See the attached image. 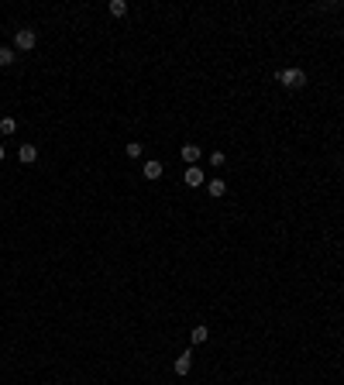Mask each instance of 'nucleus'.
<instances>
[{
  "label": "nucleus",
  "instance_id": "423d86ee",
  "mask_svg": "<svg viewBox=\"0 0 344 385\" xmlns=\"http://www.w3.org/2000/svg\"><path fill=\"white\" fill-rule=\"evenodd\" d=\"M207 192H210L213 200H220V196L227 192V182H224V179H213V182H207Z\"/></svg>",
  "mask_w": 344,
  "mask_h": 385
},
{
  "label": "nucleus",
  "instance_id": "0eeeda50",
  "mask_svg": "<svg viewBox=\"0 0 344 385\" xmlns=\"http://www.w3.org/2000/svg\"><path fill=\"white\" fill-rule=\"evenodd\" d=\"M183 162L196 165V162H200V145H183Z\"/></svg>",
  "mask_w": 344,
  "mask_h": 385
},
{
  "label": "nucleus",
  "instance_id": "20e7f679",
  "mask_svg": "<svg viewBox=\"0 0 344 385\" xmlns=\"http://www.w3.org/2000/svg\"><path fill=\"white\" fill-rule=\"evenodd\" d=\"M190 368H193V354H190V351H183V354L176 358L172 371H176V375H190Z\"/></svg>",
  "mask_w": 344,
  "mask_h": 385
},
{
  "label": "nucleus",
  "instance_id": "9b49d317",
  "mask_svg": "<svg viewBox=\"0 0 344 385\" xmlns=\"http://www.w3.org/2000/svg\"><path fill=\"white\" fill-rule=\"evenodd\" d=\"M207 337H210V330L203 327V324H200V327H196V330H193V334H190V341H193V344H203Z\"/></svg>",
  "mask_w": 344,
  "mask_h": 385
},
{
  "label": "nucleus",
  "instance_id": "1a4fd4ad",
  "mask_svg": "<svg viewBox=\"0 0 344 385\" xmlns=\"http://www.w3.org/2000/svg\"><path fill=\"white\" fill-rule=\"evenodd\" d=\"M107 11H110L114 18H124V14H128V4H124V0H110V4H107Z\"/></svg>",
  "mask_w": 344,
  "mask_h": 385
},
{
  "label": "nucleus",
  "instance_id": "f03ea898",
  "mask_svg": "<svg viewBox=\"0 0 344 385\" xmlns=\"http://www.w3.org/2000/svg\"><path fill=\"white\" fill-rule=\"evenodd\" d=\"M35 41H38V35H35L31 28H21L18 35H14V45H18L21 52H31V48H35Z\"/></svg>",
  "mask_w": 344,
  "mask_h": 385
},
{
  "label": "nucleus",
  "instance_id": "f257e3e1",
  "mask_svg": "<svg viewBox=\"0 0 344 385\" xmlns=\"http://www.w3.org/2000/svg\"><path fill=\"white\" fill-rule=\"evenodd\" d=\"M275 79H279L286 90H303L306 83H310L303 69H279V73H275Z\"/></svg>",
  "mask_w": 344,
  "mask_h": 385
},
{
  "label": "nucleus",
  "instance_id": "ddd939ff",
  "mask_svg": "<svg viewBox=\"0 0 344 385\" xmlns=\"http://www.w3.org/2000/svg\"><path fill=\"white\" fill-rule=\"evenodd\" d=\"M124 152H128V158H138V155H141V145H138V141H131Z\"/></svg>",
  "mask_w": 344,
  "mask_h": 385
},
{
  "label": "nucleus",
  "instance_id": "2eb2a0df",
  "mask_svg": "<svg viewBox=\"0 0 344 385\" xmlns=\"http://www.w3.org/2000/svg\"><path fill=\"white\" fill-rule=\"evenodd\" d=\"M4 158H7V152H4V145H0V162H4Z\"/></svg>",
  "mask_w": 344,
  "mask_h": 385
},
{
  "label": "nucleus",
  "instance_id": "39448f33",
  "mask_svg": "<svg viewBox=\"0 0 344 385\" xmlns=\"http://www.w3.org/2000/svg\"><path fill=\"white\" fill-rule=\"evenodd\" d=\"M18 158H21V165H31V162L38 158V148H35V145H21Z\"/></svg>",
  "mask_w": 344,
  "mask_h": 385
},
{
  "label": "nucleus",
  "instance_id": "f8f14e48",
  "mask_svg": "<svg viewBox=\"0 0 344 385\" xmlns=\"http://www.w3.org/2000/svg\"><path fill=\"white\" fill-rule=\"evenodd\" d=\"M11 62H14V52L7 45H0V66H11Z\"/></svg>",
  "mask_w": 344,
  "mask_h": 385
},
{
  "label": "nucleus",
  "instance_id": "9d476101",
  "mask_svg": "<svg viewBox=\"0 0 344 385\" xmlns=\"http://www.w3.org/2000/svg\"><path fill=\"white\" fill-rule=\"evenodd\" d=\"M18 131V120L14 117H0V135H14Z\"/></svg>",
  "mask_w": 344,
  "mask_h": 385
},
{
  "label": "nucleus",
  "instance_id": "4468645a",
  "mask_svg": "<svg viewBox=\"0 0 344 385\" xmlns=\"http://www.w3.org/2000/svg\"><path fill=\"white\" fill-rule=\"evenodd\" d=\"M224 162H227V158H224V152H213V155H210V165H217V169H220Z\"/></svg>",
  "mask_w": 344,
  "mask_h": 385
},
{
  "label": "nucleus",
  "instance_id": "6e6552de",
  "mask_svg": "<svg viewBox=\"0 0 344 385\" xmlns=\"http://www.w3.org/2000/svg\"><path fill=\"white\" fill-rule=\"evenodd\" d=\"M158 175H162V162H145V179H148V182H155V179H158Z\"/></svg>",
  "mask_w": 344,
  "mask_h": 385
},
{
  "label": "nucleus",
  "instance_id": "7ed1b4c3",
  "mask_svg": "<svg viewBox=\"0 0 344 385\" xmlns=\"http://www.w3.org/2000/svg\"><path fill=\"white\" fill-rule=\"evenodd\" d=\"M183 179H186V186H193V189H200V186L207 182V179H203V169H200V165H190Z\"/></svg>",
  "mask_w": 344,
  "mask_h": 385
}]
</instances>
